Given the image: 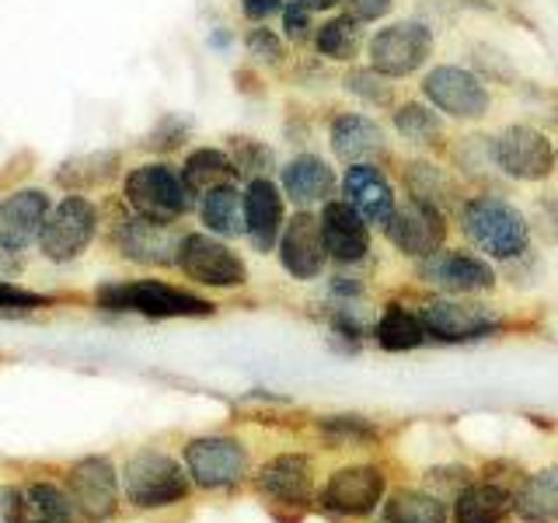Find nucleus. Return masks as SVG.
<instances>
[{"mask_svg": "<svg viewBox=\"0 0 558 523\" xmlns=\"http://www.w3.org/2000/svg\"><path fill=\"white\" fill-rule=\"evenodd\" d=\"M391 126L395 133L405 139L409 147H418L423 154L433 150H447L450 147V133H447V119L433 109V105L423 98H409V101H398L391 109Z\"/></svg>", "mask_w": 558, "mask_h": 523, "instance_id": "nucleus-27", "label": "nucleus"}, {"mask_svg": "<svg viewBox=\"0 0 558 523\" xmlns=\"http://www.w3.org/2000/svg\"><path fill=\"white\" fill-rule=\"evenodd\" d=\"M384 238H388L391 248L409 258V262H423L429 255H436L440 248H447L450 238V217L444 209H436L429 203H418L401 196L395 214L388 217V223L380 227Z\"/></svg>", "mask_w": 558, "mask_h": 523, "instance_id": "nucleus-8", "label": "nucleus"}, {"mask_svg": "<svg viewBox=\"0 0 558 523\" xmlns=\"http://www.w3.org/2000/svg\"><path fill=\"white\" fill-rule=\"evenodd\" d=\"M447 516L444 499L423 488H398L384 502V523H447Z\"/></svg>", "mask_w": 558, "mask_h": 523, "instance_id": "nucleus-36", "label": "nucleus"}, {"mask_svg": "<svg viewBox=\"0 0 558 523\" xmlns=\"http://www.w3.org/2000/svg\"><path fill=\"white\" fill-rule=\"evenodd\" d=\"M49 199L43 188H22L0 206V255H22L32 241L43 238L49 217Z\"/></svg>", "mask_w": 558, "mask_h": 523, "instance_id": "nucleus-24", "label": "nucleus"}, {"mask_svg": "<svg viewBox=\"0 0 558 523\" xmlns=\"http://www.w3.org/2000/svg\"><path fill=\"white\" fill-rule=\"evenodd\" d=\"M517 513L527 523H555L558 520V464L541 467L523 478L517 492Z\"/></svg>", "mask_w": 558, "mask_h": 523, "instance_id": "nucleus-35", "label": "nucleus"}, {"mask_svg": "<svg viewBox=\"0 0 558 523\" xmlns=\"http://www.w3.org/2000/svg\"><path fill=\"white\" fill-rule=\"evenodd\" d=\"M301 4H304L311 14H328V11L342 8V0H301Z\"/></svg>", "mask_w": 558, "mask_h": 523, "instance_id": "nucleus-47", "label": "nucleus"}, {"mask_svg": "<svg viewBox=\"0 0 558 523\" xmlns=\"http://www.w3.org/2000/svg\"><path fill=\"white\" fill-rule=\"evenodd\" d=\"M279 185H283L287 203H293L296 209H314V206L322 209L328 199H336L342 182H339L336 168H331L322 154L301 150L279 168Z\"/></svg>", "mask_w": 558, "mask_h": 523, "instance_id": "nucleus-21", "label": "nucleus"}, {"mask_svg": "<svg viewBox=\"0 0 558 523\" xmlns=\"http://www.w3.org/2000/svg\"><path fill=\"white\" fill-rule=\"evenodd\" d=\"M287 0H241V14L248 17L252 25H266L269 17L283 14Z\"/></svg>", "mask_w": 558, "mask_h": 523, "instance_id": "nucleus-46", "label": "nucleus"}, {"mask_svg": "<svg viewBox=\"0 0 558 523\" xmlns=\"http://www.w3.org/2000/svg\"><path fill=\"white\" fill-rule=\"evenodd\" d=\"M555 119H558V109H555Z\"/></svg>", "mask_w": 558, "mask_h": 523, "instance_id": "nucleus-48", "label": "nucleus"}, {"mask_svg": "<svg viewBox=\"0 0 558 523\" xmlns=\"http://www.w3.org/2000/svg\"><path fill=\"white\" fill-rule=\"evenodd\" d=\"M468 66L475 70V74L485 81V84H506L510 87L517 81V66L513 60L506 57L502 49L496 46H488V42H475L468 52Z\"/></svg>", "mask_w": 558, "mask_h": 523, "instance_id": "nucleus-39", "label": "nucleus"}, {"mask_svg": "<svg viewBox=\"0 0 558 523\" xmlns=\"http://www.w3.org/2000/svg\"><path fill=\"white\" fill-rule=\"evenodd\" d=\"M0 523H4V520H0Z\"/></svg>", "mask_w": 558, "mask_h": 523, "instance_id": "nucleus-49", "label": "nucleus"}, {"mask_svg": "<svg viewBox=\"0 0 558 523\" xmlns=\"http://www.w3.org/2000/svg\"><path fill=\"white\" fill-rule=\"evenodd\" d=\"M279 266L287 276H293L296 283H314L328 269V248L322 234V217L314 209H293L279 234Z\"/></svg>", "mask_w": 558, "mask_h": 523, "instance_id": "nucleus-12", "label": "nucleus"}, {"mask_svg": "<svg viewBox=\"0 0 558 523\" xmlns=\"http://www.w3.org/2000/svg\"><path fill=\"white\" fill-rule=\"evenodd\" d=\"M179 269L192 283L209 290L248 287V266H244V258L217 234H185L179 248Z\"/></svg>", "mask_w": 558, "mask_h": 523, "instance_id": "nucleus-11", "label": "nucleus"}, {"mask_svg": "<svg viewBox=\"0 0 558 523\" xmlns=\"http://www.w3.org/2000/svg\"><path fill=\"white\" fill-rule=\"evenodd\" d=\"M342 199L371 227H384L398 206V192L380 165H349L342 171Z\"/></svg>", "mask_w": 558, "mask_h": 523, "instance_id": "nucleus-22", "label": "nucleus"}, {"mask_svg": "<svg viewBox=\"0 0 558 523\" xmlns=\"http://www.w3.org/2000/svg\"><path fill=\"white\" fill-rule=\"evenodd\" d=\"M496 165L510 182L545 185L558 171V147L534 122H510L496 133Z\"/></svg>", "mask_w": 558, "mask_h": 523, "instance_id": "nucleus-7", "label": "nucleus"}, {"mask_svg": "<svg viewBox=\"0 0 558 523\" xmlns=\"http://www.w3.org/2000/svg\"><path fill=\"white\" fill-rule=\"evenodd\" d=\"M342 11L353 14L363 25H374L395 11V0H342Z\"/></svg>", "mask_w": 558, "mask_h": 523, "instance_id": "nucleus-45", "label": "nucleus"}, {"mask_svg": "<svg viewBox=\"0 0 558 523\" xmlns=\"http://www.w3.org/2000/svg\"><path fill=\"white\" fill-rule=\"evenodd\" d=\"M415 311H418V318H423L426 339L440 345H468V342H482L506 331L502 314L488 304L471 301V296L436 293V296H426Z\"/></svg>", "mask_w": 558, "mask_h": 523, "instance_id": "nucleus-3", "label": "nucleus"}, {"mask_svg": "<svg viewBox=\"0 0 558 523\" xmlns=\"http://www.w3.org/2000/svg\"><path fill=\"white\" fill-rule=\"evenodd\" d=\"M418 95L450 122H482L493 112L488 84L464 63H433L418 81Z\"/></svg>", "mask_w": 558, "mask_h": 523, "instance_id": "nucleus-6", "label": "nucleus"}, {"mask_svg": "<svg viewBox=\"0 0 558 523\" xmlns=\"http://www.w3.org/2000/svg\"><path fill=\"white\" fill-rule=\"evenodd\" d=\"M287 223V196L283 185L272 179H252L244 185V238L258 255L276 252L279 234Z\"/></svg>", "mask_w": 558, "mask_h": 523, "instance_id": "nucleus-20", "label": "nucleus"}, {"mask_svg": "<svg viewBox=\"0 0 558 523\" xmlns=\"http://www.w3.org/2000/svg\"><path fill=\"white\" fill-rule=\"evenodd\" d=\"M531 227H537V234L548 244H558V188L545 192V196L537 199V214Z\"/></svg>", "mask_w": 558, "mask_h": 523, "instance_id": "nucleus-43", "label": "nucleus"}, {"mask_svg": "<svg viewBox=\"0 0 558 523\" xmlns=\"http://www.w3.org/2000/svg\"><path fill=\"white\" fill-rule=\"evenodd\" d=\"M342 92L353 95L363 109H374V112H391L398 105V81L380 74V70H374L371 63H353L345 66V74L339 77Z\"/></svg>", "mask_w": 558, "mask_h": 523, "instance_id": "nucleus-34", "label": "nucleus"}, {"mask_svg": "<svg viewBox=\"0 0 558 523\" xmlns=\"http://www.w3.org/2000/svg\"><path fill=\"white\" fill-rule=\"evenodd\" d=\"M458 231L478 255L493 262H517L531 255L534 227L527 214L499 192L478 188L458 206Z\"/></svg>", "mask_w": 558, "mask_h": 523, "instance_id": "nucleus-1", "label": "nucleus"}, {"mask_svg": "<svg viewBox=\"0 0 558 523\" xmlns=\"http://www.w3.org/2000/svg\"><path fill=\"white\" fill-rule=\"evenodd\" d=\"M517 513V492L496 482H468L453 499V523H502Z\"/></svg>", "mask_w": 558, "mask_h": 523, "instance_id": "nucleus-28", "label": "nucleus"}, {"mask_svg": "<svg viewBox=\"0 0 558 523\" xmlns=\"http://www.w3.org/2000/svg\"><path fill=\"white\" fill-rule=\"evenodd\" d=\"M74 499L49 482H35L28 488H4L0 492V516H4V523H74Z\"/></svg>", "mask_w": 558, "mask_h": 523, "instance_id": "nucleus-23", "label": "nucleus"}, {"mask_svg": "<svg viewBox=\"0 0 558 523\" xmlns=\"http://www.w3.org/2000/svg\"><path fill=\"white\" fill-rule=\"evenodd\" d=\"M46 304H49L46 293L22 290V287L0 279V311H35V307H46Z\"/></svg>", "mask_w": 558, "mask_h": 523, "instance_id": "nucleus-44", "label": "nucleus"}, {"mask_svg": "<svg viewBox=\"0 0 558 523\" xmlns=\"http://www.w3.org/2000/svg\"><path fill=\"white\" fill-rule=\"evenodd\" d=\"M415 272L423 283L450 296H482L499 287L493 258L478 255L475 248H440L436 255L415 262Z\"/></svg>", "mask_w": 558, "mask_h": 523, "instance_id": "nucleus-9", "label": "nucleus"}, {"mask_svg": "<svg viewBox=\"0 0 558 523\" xmlns=\"http://www.w3.org/2000/svg\"><path fill=\"white\" fill-rule=\"evenodd\" d=\"M283 39L293 42V46H307L314 42V14L301 4V0H287V8H283Z\"/></svg>", "mask_w": 558, "mask_h": 523, "instance_id": "nucleus-41", "label": "nucleus"}, {"mask_svg": "<svg viewBox=\"0 0 558 523\" xmlns=\"http://www.w3.org/2000/svg\"><path fill=\"white\" fill-rule=\"evenodd\" d=\"M328 296L336 304H353V301H363L366 296V283H363V276H356L353 269H339L336 276H331V283H328Z\"/></svg>", "mask_w": 558, "mask_h": 523, "instance_id": "nucleus-42", "label": "nucleus"}, {"mask_svg": "<svg viewBox=\"0 0 558 523\" xmlns=\"http://www.w3.org/2000/svg\"><path fill=\"white\" fill-rule=\"evenodd\" d=\"M311 475H314V461L307 453H279V458H272L258 471L255 488L279 506H304L311 502V485H314Z\"/></svg>", "mask_w": 558, "mask_h": 523, "instance_id": "nucleus-26", "label": "nucleus"}, {"mask_svg": "<svg viewBox=\"0 0 558 523\" xmlns=\"http://www.w3.org/2000/svg\"><path fill=\"white\" fill-rule=\"evenodd\" d=\"M231 157H234V165H238V174L244 182H252V179H272V171H276V154L269 144H262V139L255 136H231Z\"/></svg>", "mask_w": 558, "mask_h": 523, "instance_id": "nucleus-38", "label": "nucleus"}, {"mask_svg": "<svg viewBox=\"0 0 558 523\" xmlns=\"http://www.w3.org/2000/svg\"><path fill=\"white\" fill-rule=\"evenodd\" d=\"M185 467L199 488H231L248 475V450L234 436H199L185 447Z\"/></svg>", "mask_w": 558, "mask_h": 523, "instance_id": "nucleus-16", "label": "nucleus"}, {"mask_svg": "<svg viewBox=\"0 0 558 523\" xmlns=\"http://www.w3.org/2000/svg\"><path fill=\"white\" fill-rule=\"evenodd\" d=\"M182 238L171 223H157L147 217H122L116 223V248L140 266H179Z\"/></svg>", "mask_w": 558, "mask_h": 523, "instance_id": "nucleus-19", "label": "nucleus"}, {"mask_svg": "<svg viewBox=\"0 0 558 523\" xmlns=\"http://www.w3.org/2000/svg\"><path fill=\"white\" fill-rule=\"evenodd\" d=\"M366 39H371V35H366V25L342 11V14H331L325 25H318L311 46L318 52V60H325V63L353 66L360 52H366Z\"/></svg>", "mask_w": 558, "mask_h": 523, "instance_id": "nucleus-29", "label": "nucleus"}, {"mask_svg": "<svg viewBox=\"0 0 558 523\" xmlns=\"http://www.w3.org/2000/svg\"><path fill=\"white\" fill-rule=\"evenodd\" d=\"M70 499H74V510L87 523H105L119 506V478L109 458H84L70 467L66 475Z\"/></svg>", "mask_w": 558, "mask_h": 523, "instance_id": "nucleus-18", "label": "nucleus"}, {"mask_svg": "<svg viewBox=\"0 0 558 523\" xmlns=\"http://www.w3.org/2000/svg\"><path fill=\"white\" fill-rule=\"evenodd\" d=\"M199 220L206 231L217 238H241L244 234V192L238 185L209 188L199 199Z\"/></svg>", "mask_w": 558, "mask_h": 523, "instance_id": "nucleus-33", "label": "nucleus"}, {"mask_svg": "<svg viewBox=\"0 0 558 523\" xmlns=\"http://www.w3.org/2000/svg\"><path fill=\"white\" fill-rule=\"evenodd\" d=\"M328 150L331 157L349 168V165H380L391 154L388 133L366 112H336L328 119Z\"/></svg>", "mask_w": 558, "mask_h": 523, "instance_id": "nucleus-17", "label": "nucleus"}, {"mask_svg": "<svg viewBox=\"0 0 558 523\" xmlns=\"http://www.w3.org/2000/svg\"><path fill=\"white\" fill-rule=\"evenodd\" d=\"M450 154V171L458 174L461 182H488V179H502V171L496 165V136L488 133H468L461 139H453L447 147Z\"/></svg>", "mask_w": 558, "mask_h": 523, "instance_id": "nucleus-31", "label": "nucleus"}, {"mask_svg": "<svg viewBox=\"0 0 558 523\" xmlns=\"http://www.w3.org/2000/svg\"><path fill=\"white\" fill-rule=\"evenodd\" d=\"M98 234V209L84 196H66L57 209H49L39 248L49 262L77 258Z\"/></svg>", "mask_w": 558, "mask_h": 523, "instance_id": "nucleus-14", "label": "nucleus"}, {"mask_svg": "<svg viewBox=\"0 0 558 523\" xmlns=\"http://www.w3.org/2000/svg\"><path fill=\"white\" fill-rule=\"evenodd\" d=\"M388 492V475L377 464H349L331 471L322 488V506L336 516H371Z\"/></svg>", "mask_w": 558, "mask_h": 523, "instance_id": "nucleus-13", "label": "nucleus"}, {"mask_svg": "<svg viewBox=\"0 0 558 523\" xmlns=\"http://www.w3.org/2000/svg\"><path fill=\"white\" fill-rule=\"evenodd\" d=\"M95 304L101 311L116 314H144V318H209L217 314V304L189 290L157 283V279H130V283H105L95 293Z\"/></svg>", "mask_w": 558, "mask_h": 523, "instance_id": "nucleus-2", "label": "nucleus"}, {"mask_svg": "<svg viewBox=\"0 0 558 523\" xmlns=\"http://www.w3.org/2000/svg\"><path fill=\"white\" fill-rule=\"evenodd\" d=\"M126 499L136 510H165L189 496V475L168 453L144 450L126 464Z\"/></svg>", "mask_w": 558, "mask_h": 523, "instance_id": "nucleus-10", "label": "nucleus"}, {"mask_svg": "<svg viewBox=\"0 0 558 523\" xmlns=\"http://www.w3.org/2000/svg\"><path fill=\"white\" fill-rule=\"evenodd\" d=\"M436 52V32L429 22H418V17H401L377 28L371 39H366V63L380 74H388L395 81H405L423 74L426 63Z\"/></svg>", "mask_w": 558, "mask_h": 523, "instance_id": "nucleus-4", "label": "nucleus"}, {"mask_svg": "<svg viewBox=\"0 0 558 523\" xmlns=\"http://www.w3.org/2000/svg\"><path fill=\"white\" fill-rule=\"evenodd\" d=\"M401 192H405L409 199L444 209L447 217L458 214V206L464 203L458 174L444 165H436L426 154H418V157H412V161L401 165Z\"/></svg>", "mask_w": 558, "mask_h": 523, "instance_id": "nucleus-25", "label": "nucleus"}, {"mask_svg": "<svg viewBox=\"0 0 558 523\" xmlns=\"http://www.w3.org/2000/svg\"><path fill=\"white\" fill-rule=\"evenodd\" d=\"M290 42L283 39V32H272L266 25H255L248 35H244V49L248 57L262 66H283L290 60Z\"/></svg>", "mask_w": 558, "mask_h": 523, "instance_id": "nucleus-40", "label": "nucleus"}, {"mask_svg": "<svg viewBox=\"0 0 558 523\" xmlns=\"http://www.w3.org/2000/svg\"><path fill=\"white\" fill-rule=\"evenodd\" d=\"M122 196H126L130 214L147 217L157 223H179L192 209V192L185 188L182 168H171L168 161L140 165L122 182Z\"/></svg>", "mask_w": 558, "mask_h": 523, "instance_id": "nucleus-5", "label": "nucleus"}, {"mask_svg": "<svg viewBox=\"0 0 558 523\" xmlns=\"http://www.w3.org/2000/svg\"><path fill=\"white\" fill-rule=\"evenodd\" d=\"M182 179L185 188L192 192V199H203L209 188H220V185H238V165L231 150H220V147H199L185 157L182 165Z\"/></svg>", "mask_w": 558, "mask_h": 523, "instance_id": "nucleus-30", "label": "nucleus"}, {"mask_svg": "<svg viewBox=\"0 0 558 523\" xmlns=\"http://www.w3.org/2000/svg\"><path fill=\"white\" fill-rule=\"evenodd\" d=\"M318 217H322L328 258L336 262L339 269H356V266H363V262H371V255H374L371 223H366L342 196L328 199L318 209Z\"/></svg>", "mask_w": 558, "mask_h": 523, "instance_id": "nucleus-15", "label": "nucleus"}, {"mask_svg": "<svg viewBox=\"0 0 558 523\" xmlns=\"http://www.w3.org/2000/svg\"><path fill=\"white\" fill-rule=\"evenodd\" d=\"M318 433L328 447H377L380 443V426L371 423L366 415H322Z\"/></svg>", "mask_w": 558, "mask_h": 523, "instance_id": "nucleus-37", "label": "nucleus"}, {"mask_svg": "<svg viewBox=\"0 0 558 523\" xmlns=\"http://www.w3.org/2000/svg\"><path fill=\"white\" fill-rule=\"evenodd\" d=\"M374 342L384 349V353H412V349H418L429 339H426L418 311L391 301V304H384L380 318L374 321Z\"/></svg>", "mask_w": 558, "mask_h": 523, "instance_id": "nucleus-32", "label": "nucleus"}]
</instances>
